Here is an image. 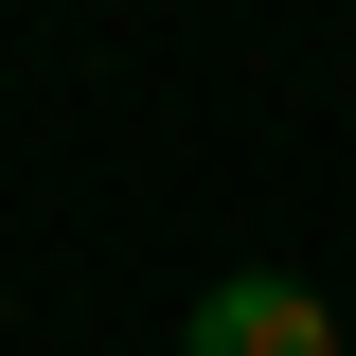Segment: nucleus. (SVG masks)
Wrapping results in <instances>:
<instances>
[{"label": "nucleus", "mask_w": 356, "mask_h": 356, "mask_svg": "<svg viewBox=\"0 0 356 356\" xmlns=\"http://www.w3.org/2000/svg\"><path fill=\"white\" fill-rule=\"evenodd\" d=\"M178 356H339V303L321 285H285V267H250V285H214L196 303V339Z\"/></svg>", "instance_id": "nucleus-1"}]
</instances>
